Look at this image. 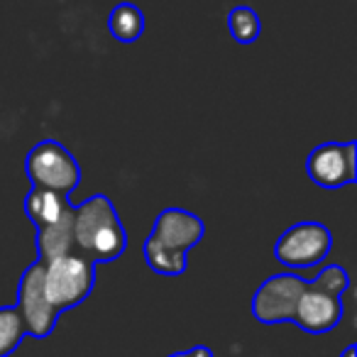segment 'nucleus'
<instances>
[{"mask_svg": "<svg viewBox=\"0 0 357 357\" xmlns=\"http://www.w3.org/2000/svg\"><path fill=\"white\" fill-rule=\"evenodd\" d=\"M27 176L32 181V189L52 191L64 199H69L71 191L81 181V167L74 159V154L64 144L54 139L35 144L27 154Z\"/></svg>", "mask_w": 357, "mask_h": 357, "instance_id": "nucleus-4", "label": "nucleus"}, {"mask_svg": "<svg viewBox=\"0 0 357 357\" xmlns=\"http://www.w3.org/2000/svg\"><path fill=\"white\" fill-rule=\"evenodd\" d=\"M25 337V323L15 306L0 308V357H10Z\"/></svg>", "mask_w": 357, "mask_h": 357, "instance_id": "nucleus-13", "label": "nucleus"}, {"mask_svg": "<svg viewBox=\"0 0 357 357\" xmlns=\"http://www.w3.org/2000/svg\"><path fill=\"white\" fill-rule=\"evenodd\" d=\"M333 248V235L321 223H296L277 240L274 257L287 267H313L323 262Z\"/></svg>", "mask_w": 357, "mask_h": 357, "instance_id": "nucleus-7", "label": "nucleus"}, {"mask_svg": "<svg viewBox=\"0 0 357 357\" xmlns=\"http://www.w3.org/2000/svg\"><path fill=\"white\" fill-rule=\"evenodd\" d=\"M355 352H357V347H355V345H347L345 350H342V355H340V357H355Z\"/></svg>", "mask_w": 357, "mask_h": 357, "instance_id": "nucleus-16", "label": "nucleus"}, {"mask_svg": "<svg viewBox=\"0 0 357 357\" xmlns=\"http://www.w3.org/2000/svg\"><path fill=\"white\" fill-rule=\"evenodd\" d=\"M228 27H230V35L238 45H252L255 40L259 37L262 32V22H259L257 13L252 8H233L228 15Z\"/></svg>", "mask_w": 357, "mask_h": 357, "instance_id": "nucleus-14", "label": "nucleus"}, {"mask_svg": "<svg viewBox=\"0 0 357 357\" xmlns=\"http://www.w3.org/2000/svg\"><path fill=\"white\" fill-rule=\"evenodd\" d=\"M108 27L110 35L115 37L118 42H137L144 32V15L137 6L132 3H123V6H115L113 13L108 17Z\"/></svg>", "mask_w": 357, "mask_h": 357, "instance_id": "nucleus-12", "label": "nucleus"}, {"mask_svg": "<svg viewBox=\"0 0 357 357\" xmlns=\"http://www.w3.org/2000/svg\"><path fill=\"white\" fill-rule=\"evenodd\" d=\"M169 357H213V352H211V347H206V345H196V347H191V350L174 352V355H169Z\"/></svg>", "mask_w": 357, "mask_h": 357, "instance_id": "nucleus-15", "label": "nucleus"}, {"mask_svg": "<svg viewBox=\"0 0 357 357\" xmlns=\"http://www.w3.org/2000/svg\"><path fill=\"white\" fill-rule=\"evenodd\" d=\"M69 199H64V196L52 194V191L32 189L30 196L25 199V213L37 225V230H45L50 225L59 223L61 215L69 211Z\"/></svg>", "mask_w": 357, "mask_h": 357, "instance_id": "nucleus-11", "label": "nucleus"}, {"mask_svg": "<svg viewBox=\"0 0 357 357\" xmlns=\"http://www.w3.org/2000/svg\"><path fill=\"white\" fill-rule=\"evenodd\" d=\"M96 264L81 255H64L45 262V296L56 311L79 306L91 296L96 284Z\"/></svg>", "mask_w": 357, "mask_h": 357, "instance_id": "nucleus-5", "label": "nucleus"}, {"mask_svg": "<svg viewBox=\"0 0 357 357\" xmlns=\"http://www.w3.org/2000/svg\"><path fill=\"white\" fill-rule=\"evenodd\" d=\"M74 248L89 262H113L128 248V233L118 218L113 201L103 194L74 206Z\"/></svg>", "mask_w": 357, "mask_h": 357, "instance_id": "nucleus-2", "label": "nucleus"}, {"mask_svg": "<svg viewBox=\"0 0 357 357\" xmlns=\"http://www.w3.org/2000/svg\"><path fill=\"white\" fill-rule=\"evenodd\" d=\"M206 235L199 215L184 208H167L157 215L154 228L144 243V259L149 269L164 277H181L186 272V252Z\"/></svg>", "mask_w": 357, "mask_h": 357, "instance_id": "nucleus-1", "label": "nucleus"}, {"mask_svg": "<svg viewBox=\"0 0 357 357\" xmlns=\"http://www.w3.org/2000/svg\"><path fill=\"white\" fill-rule=\"evenodd\" d=\"M306 172L313 184L323 189H342L357 178V147L355 142H326L311 149Z\"/></svg>", "mask_w": 357, "mask_h": 357, "instance_id": "nucleus-8", "label": "nucleus"}, {"mask_svg": "<svg viewBox=\"0 0 357 357\" xmlns=\"http://www.w3.org/2000/svg\"><path fill=\"white\" fill-rule=\"evenodd\" d=\"M45 262L37 257V262H32L25 269V274L20 277V287H17V311L25 323V335L32 337H47L52 335L56 321H59V311L50 303V298L45 296Z\"/></svg>", "mask_w": 357, "mask_h": 357, "instance_id": "nucleus-6", "label": "nucleus"}, {"mask_svg": "<svg viewBox=\"0 0 357 357\" xmlns=\"http://www.w3.org/2000/svg\"><path fill=\"white\" fill-rule=\"evenodd\" d=\"M37 250H40L42 262L64 257V255H76L74 248V206H69L59 223L50 225L45 230H37Z\"/></svg>", "mask_w": 357, "mask_h": 357, "instance_id": "nucleus-10", "label": "nucleus"}, {"mask_svg": "<svg viewBox=\"0 0 357 357\" xmlns=\"http://www.w3.org/2000/svg\"><path fill=\"white\" fill-rule=\"evenodd\" d=\"M306 279L296 277V274H277L262 282L252 298V316L259 323H282L291 321L294 306H296L298 296L306 289Z\"/></svg>", "mask_w": 357, "mask_h": 357, "instance_id": "nucleus-9", "label": "nucleus"}, {"mask_svg": "<svg viewBox=\"0 0 357 357\" xmlns=\"http://www.w3.org/2000/svg\"><path fill=\"white\" fill-rule=\"evenodd\" d=\"M350 287V277H347L345 267L340 264H331L326 267L318 279L306 284V289L298 296L296 306H294L291 323L303 328L306 333L321 335L335 328L342 318V294Z\"/></svg>", "mask_w": 357, "mask_h": 357, "instance_id": "nucleus-3", "label": "nucleus"}]
</instances>
